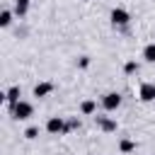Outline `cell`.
I'll return each mask as SVG.
<instances>
[{"mask_svg":"<svg viewBox=\"0 0 155 155\" xmlns=\"http://www.w3.org/2000/svg\"><path fill=\"white\" fill-rule=\"evenodd\" d=\"M53 92V85L51 82H39L36 87H34V97H46V94H51Z\"/></svg>","mask_w":155,"mask_h":155,"instance_id":"7","label":"cell"},{"mask_svg":"<svg viewBox=\"0 0 155 155\" xmlns=\"http://www.w3.org/2000/svg\"><path fill=\"white\" fill-rule=\"evenodd\" d=\"M119 150L121 153H131V150H136V143L133 140H121L119 143Z\"/></svg>","mask_w":155,"mask_h":155,"instance_id":"13","label":"cell"},{"mask_svg":"<svg viewBox=\"0 0 155 155\" xmlns=\"http://www.w3.org/2000/svg\"><path fill=\"white\" fill-rule=\"evenodd\" d=\"M24 136H27L29 140H31V138H36V136H39V126H29V128L24 131Z\"/></svg>","mask_w":155,"mask_h":155,"instance_id":"15","label":"cell"},{"mask_svg":"<svg viewBox=\"0 0 155 155\" xmlns=\"http://www.w3.org/2000/svg\"><path fill=\"white\" fill-rule=\"evenodd\" d=\"M27 10H29V0H15V15H27Z\"/></svg>","mask_w":155,"mask_h":155,"instance_id":"9","label":"cell"},{"mask_svg":"<svg viewBox=\"0 0 155 155\" xmlns=\"http://www.w3.org/2000/svg\"><path fill=\"white\" fill-rule=\"evenodd\" d=\"M5 99L10 102V107H15V104L19 102V87H17V85H12V87L5 92Z\"/></svg>","mask_w":155,"mask_h":155,"instance_id":"8","label":"cell"},{"mask_svg":"<svg viewBox=\"0 0 155 155\" xmlns=\"http://www.w3.org/2000/svg\"><path fill=\"white\" fill-rule=\"evenodd\" d=\"M46 131L53 133V136H56V133H65V121H63L61 116H51V119L46 121Z\"/></svg>","mask_w":155,"mask_h":155,"instance_id":"3","label":"cell"},{"mask_svg":"<svg viewBox=\"0 0 155 155\" xmlns=\"http://www.w3.org/2000/svg\"><path fill=\"white\" fill-rule=\"evenodd\" d=\"M94 109H97V104H94L92 99H85V102L80 104V111H82V114H94Z\"/></svg>","mask_w":155,"mask_h":155,"instance_id":"11","label":"cell"},{"mask_svg":"<svg viewBox=\"0 0 155 155\" xmlns=\"http://www.w3.org/2000/svg\"><path fill=\"white\" fill-rule=\"evenodd\" d=\"M78 126H80V121H78V119H70V121L65 124V131H70V128H78Z\"/></svg>","mask_w":155,"mask_h":155,"instance_id":"16","label":"cell"},{"mask_svg":"<svg viewBox=\"0 0 155 155\" xmlns=\"http://www.w3.org/2000/svg\"><path fill=\"white\" fill-rule=\"evenodd\" d=\"M143 58H145L148 63H155V44H148V46L143 48Z\"/></svg>","mask_w":155,"mask_h":155,"instance_id":"10","label":"cell"},{"mask_svg":"<svg viewBox=\"0 0 155 155\" xmlns=\"http://www.w3.org/2000/svg\"><path fill=\"white\" fill-rule=\"evenodd\" d=\"M124 73H126V75H131V73H138V63H136V61H128V63L124 65Z\"/></svg>","mask_w":155,"mask_h":155,"instance_id":"14","label":"cell"},{"mask_svg":"<svg viewBox=\"0 0 155 155\" xmlns=\"http://www.w3.org/2000/svg\"><path fill=\"white\" fill-rule=\"evenodd\" d=\"M119 104H121V94H119V92H109V94H104V97H102V107H104L107 111L119 109Z\"/></svg>","mask_w":155,"mask_h":155,"instance_id":"2","label":"cell"},{"mask_svg":"<svg viewBox=\"0 0 155 155\" xmlns=\"http://www.w3.org/2000/svg\"><path fill=\"white\" fill-rule=\"evenodd\" d=\"M78 63H80V68H87V65H90V58H87V56H82Z\"/></svg>","mask_w":155,"mask_h":155,"instance_id":"17","label":"cell"},{"mask_svg":"<svg viewBox=\"0 0 155 155\" xmlns=\"http://www.w3.org/2000/svg\"><path fill=\"white\" fill-rule=\"evenodd\" d=\"M10 22H12V12L10 10H2L0 12V27H7Z\"/></svg>","mask_w":155,"mask_h":155,"instance_id":"12","label":"cell"},{"mask_svg":"<svg viewBox=\"0 0 155 155\" xmlns=\"http://www.w3.org/2000/svg\"><path fill=\"white\" fill-rule=\"evenodd\" d=\"M94 121H97V126L102 131H116V121H111L107 116H94Z\"/></svg>","mask_w":155,"mask_h":155,"instance_id":"6","label":"cell"},{"mask_svg":"<svg viewBox=\"0 0 155 155\" xmlns=\"http://www.w3.org/2000/svg\"><path fill=\"white\" fill-rule=\"evenodd\" d=\"M128 12L126 10H121V7H114L111 10V24H119V27H124V24H128Z\"/></svg>","mask_w":155,"mask_h":155,"instance_id":"4","label":"cell"},{"mask_svg":"<svg viewBox=\"0 0 155 155\" xmlns=\"http://www.w3.org/2000/svg\"><path fill=\"white\" fill-rule=\"evenodd\" d=\"M138 97H140L143 102H153V99H155V85H153V82H143L140 90H138Z\"/></svg>","mask_w":155,"mask_h":155,"instance_id":"5","label":"cell"},{"mask_svg":"<svg viewBox=\"0 0 155 155\" xmlns=\"http://www.w3.org/2000/svg\"><path fill=\"white\" fill-rule=\"evenodd\" d=\"M31 114H34V107H31L29 102H17V104L12 107V116H15V119H19V121L29 119Z\"/></svg>","mask_w":155,"mask_h":155,"instance_id":"1","label":"cell"}]
</instances>
